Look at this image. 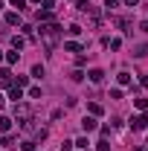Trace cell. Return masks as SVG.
Instances as JSON below:
<instances>
[{
    "label": "cell",
    "mask_w": 148,
    "mask_h": 151,
    "mask_svg": "<svg viewBox=\"0 0 148 151\" xmlns=\"http://www.w3.org/2000/svg\"><path fill=\"white\" fill-rule=\"evenodd\" d=\"M58 35H61L58 26H41V41H44L47 50H52V47L58 44Z\"/></svg>",
    "instance_id": "6da1fadb"
},
{
    "label": "cell",
    "mask_w": 148,
    "mask_h": 151,
    "mask_svg": "<svg viewBox=\"0 0 148 151\" xmlns=\"http://www.w3.org/2000/svg\"><path fill=\"white\" fill-rule=\"evenodd\" d=\"M0 9H3V3H0Z\"/></svg>",
    "instance_id": "ffe728a7"
},
{
    "label": "cell",
    "mask_w": 148,
    "mask_h": 151,
    "mask_svg": "<svg viewBox=\"0 0 148 151\" xmlns=\"http://www.w3.org/2000/svg\"><path fill=\"white\" fill-rule=\"evenodd\" d=\"M12 6H15V9L20 12V9H26V0H12Z\"/></svg>",
    "instance_id": "8fae6325"
},
{
    "label": "cell",
    "mask_w": 148,
    "mask_h": 151,
    "mask_svg": "<svg viewBox=\"0 0 148 151\" xmlns=\"http://www.w3.org/2000/svg\"><path fill=\"white\" fill-rule=\"evenodd\" d=\"M81 128H84V131H96V119H93V116H84V119H81Z\"/></svg>",
    "instance_id": "3957f363"
},
{
    "label": "cell",
    "mask_w": 148,
    "mask_h": 151,
    "mask_svg": "<svg viewBox=\"0 0 148 151\" xmlns=\"http://www.w3.org/2000/svg\"><path fill=\"white\" fill-rule=\"evenodd\" d=\"M116 3H119V0H105V6H108V9H113Z\"/></svg>",
    "instance_id": "2e32d148"
},
{
    "label": "cell",
    "mask_w": 148,
    "mask_h": 151,
    "mask_svg": "<svg viewBox=\"0 0 148 151\" xmlns=\"http://www.w3.org/2000/svg\"><path fill=\"white\" fill-rule=\"evenodd\" d=\"M32 76H35V78H41V76H44V67H41V64H35V67H32Z\"/></svg>",
    "instance_id": "30bf717a"
},
{
    "label": "cell",
    "mask_w": 148,
    "mask_h": 151,
    "mask_svg": "<svg viewBox=\"0 0 148 151\" xmlns=\"http://www.w3.org/2000/svg\"><path fill=\"white\" fill-rule=\"evenodd\" d=\"M119 84H131V73H119Z\"/></svg>",
    "instance_id": "9c48e42d"
},
{
    "label": "cell",
    "mask_w": 148,
    "mask_h": 151,
    "mask_svg": "<svg viewBox=\"0 0 148 151\" xmlns=\"http://www.w3.org/2000/svg\"><path fill=\"white\" fill-rule=\"evenodd\" d=\"M9 99H15V102H20V99H23V90H20V87H12V93H9Z\"/></svg>",
    "instance_id": "52a82bcc"
},
{
    "label": "cell",
    "mask_w": 148,
    "mask_h": 151,
    "mask_svg": "<svg viewBox=\"0 0 148 151\" xmlns=\"http://www.w3.org/2000/svg\"><path fill=\"white\" fill-rule=\"evenodd\" d=\"M0 61H3V52H0Z\"/></svg>",
    "instance_id": "d6986e66"
},
{
    "label": "cell",
    "mask_w": 148,
    "mask_h": 151,
    "mask_svg": "<svg viewBox=\"0 0 148 151\" xmlns=\"http://www.w3.org/2000/svg\"><path fill=\"white\" fill-rule=\"evenodd\" d=\"M12 128V119L9 116H0V131H9Z\"/></svg>",
    "instance_id": "ba28073f"
},
{
    "label": "cell",
    "mask_w": 148,
    "mask_h": 151,
    "mask_svg": "<svg viewBox=\"0 0 148 151\" xmlns=\"http://www.w3.org/2000/svg\"><path fill=\"white\" fill-rule=\"evenodd\" d=\"M125 6H139V0H125Z\"/></svg>",
    "instance_id": "e0dca14e"
},
{
    "label": "cell",
    "mask_w": 148,
    "mask_h": 151,
    "mask_svg": "<svg viewBox=\"0 0 148 151\" xmlns=\"http://www.w3.org/2000/svg\"><path fill=\"white\" fill-rule=\"evenodd\" d=\"M12 47H15V50H20V47H23V38L15 35V38H12Z\"/></svg>",
    "instance_id": "7c38bea8"
},
{
    "label": "cell",
    "mask_w": 148,
    "mask_h": 151,
    "mask_svg": "<svg viewBox=\"0 0 148 151\" xmlns=\"http://www.w3.org/2000/svg\"><path fill=\"white\" fill-rule=\"evenodd\" d=\"M18 12H6V23H9V26H15V23H18Z\"/></svg>",
    "instance_id": "8992f818"
},
{
    "label": "cell",
    "mask_w": 148,
    "mask_h": 151,
    "mask_svg": "<svg viewBox=\"0 0 148 151\" xmlns=\"http://www.w3.org/2000/svg\"><path fill=\"white\" fill-rule=\"evenodd\" d=\"M87 78H90L93 84H99V81L105 78V73H102V70H90V73H87Z\"/></svg>",
    "instance_id": "277c9868"
},
{
    "label": "cell",
    "mask_w": 148,
    "mask_h": 151,
    "mask_svg": "<svg viewBox=\"0 0 148 151\" xmlns=\"http://www.w3.org/2000/svg\"><path fill=\"white\" fill-rule=\"evenodd\" d=\"M64 50H67V52H78V50H81V44H75V41H67V44H64Z\"/></svg>",
    "instance_id": "5b68a950"
},
{
    "label": "cell",
    "mask_w": 148,
    "mask_h": 151,
    "mask_svg": "<svg viewBox=\"0 0 148 151\" xmlns=\"http://www.w3.org/2000/svg\"><path fill=\"white\" fill-rule=\"evenodd\" d=\"M99 151H111V142H108V139H102V142H99Z\"/></svg>",
    "instance_id": "5bb4252c"
},
{
    "label": "cell",
    "mask_w": 148,
    "mask_h": 151,
    "mask_svg": "<svg viewBox=\"0 0 148 151\" xmlns=\"http://www.w3.org/2000/svg\"><path fill=\"white\" fill-rule=\"evenodd\" d=\"M0 108H3V96H0Z\"/></svg>",
    "instance_id": "ac0fdd59"
},
{
    "label": "cell",
    "mask_w": 148,
    "mask_h": 151,
    "mask_svg": "<svg viewBox=\"0 0 148 151\" xmlns=\"http://www.w3.org/2000/svg\"><path fill=\"white\" fill-rule=\"evenodd\" d=\"M75 6H78V9H84V12L90 9V6H87V0H75Z\"/></svg>",
    "instance_id": "9a60e30c"
},
{
    "label": "cell",
    "mask_w": 148,
    "mask_h": 151,
    "mask_svg": "<svg viewBox=\"0 0 148 151\" xmlns=\"http://www.w3.org/2000/svg\"><path fill=\"white\" fill-rule=\"evenodd\" d=\"M137 55H148V44H142V47H137Z\"/></svg>",
    "instance_id": "4fadbf2b"
},
{
    "label": "cell",
    "mask_w": 148,
    "mask_h": 151,
    "mask_svg": "<svg viewBox=\"0 0 148 151\" xmlns=\"http://www.w3.org/2000/svg\"><path fill=\"white\" fill-rule=\"evenodd\" d=\"M145 116H134V119H131V128H134V131H142V128H145Z\"/></svg>",
    "instance_id": "7a4b0ae2"
}]
</instances>
